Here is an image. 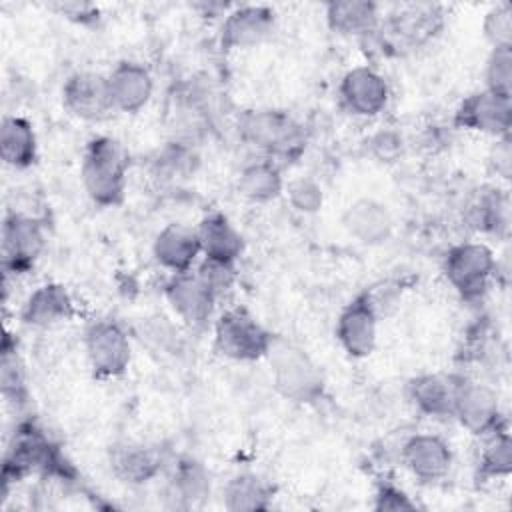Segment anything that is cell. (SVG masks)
<instances>
[{
	"label": "cell",
	"mask_w": 512,
	"mask_h": 512,
	"mask_svg": "<svg viewBox=\"0 0 512 512\" xmlns=\"http://www.w3.org/2000/svg\"><path fill=\"white\" fill-rule=\"evenodd\" d=\"M202 258L236 264L244 252L240 230L222 212H208L194 228Z\"/></svg>",
	"instance_id": "21"
},
{
	"label": "cell",
	"mask_w": 512,
	"mask_h": 512,
	"mask_svg": "<svg viewBox=\"0 0 512 512\" xmlns=\"http://www.w3.org/2000/svg\"><path fill=\"white\" fill-rule=\"evenodd\" d=\"M486 90L512 98V48H492L484 68Z\"/></svg>",
	"instance_id": "34"
},
{
	"label": "cell",
	"mask_w": 512,
	"mask_h": 512,
	"mask_svg": "<svg viewBox=\"0 0 512 512\" xmlns=\"http://www.w3.org/2000/svg\"><path fill=\"white\" fill-rule=\"evenodd\" d=\"M370 154L378 162H396L402 154V136L394 130H380L368 142Z\"/></svg>",
	"instance_id": "39"
},
{
	"label": "cell",
	"mask_w": 512,
	"mask_h": 512,
	"mask_svg": "<svg viewBox=\"0 0 512 512\" xmlns=\"http://www.w3.org/2000/svg\"><path fill=\"white\" fill-rule=\"evenodd\" d=\"M340 348L350 358H366L376 348L378 304L370 292L356 294L338 314L334 326Z\"/></svg>",
	"instance_id": "8"
},
{
	"label": "cell",
	"mask_w": 512,
	"mask_h": 512,
	"mask_svg": "<svg viewBox=\"0 0 512 512\" xmlns=\"http://www.w3.org/2000/svg\"><path fill=\"white\" fill-rule=\"evenodd\" d=\"M238 130L242 140L268 160H294L306 146L302 126L282 110H248L240 116Z\"/></svg>",
	"instance_id": "4"
},
{
	"label": "cell",
	"mask_w": 512,
	"mask_h": 512,
	"mask_svg": "<svg viewBox=\"0 0 512 512\" xmlns=\"http://www.w3.org/2000/svg\"><path fill=\"white\" fill-rule=\"evenodd\" d=\"M74 300L58 282L36 286L22 304L20 320L30 328H52L74 316Z\"/></svg>",
	"instance_id": "19"
},
{
	"label": "cell",
	"mask_w": 512,
	"mask_h": 512,
	"mask_svg": "<svg viewBox=\"0 0 512 512\" xmlns=\"http://www.w3.org/2000/svg\"><path fill=\"white\" fill-rule=\"evenodd\" d=\"M342 108L356 118H374L388 106L390 86L372 66L350 68L338 84Z\"/></svg>",
	"instance_id": "12"
},
{
	"label": "cell",
	"mask_w": 512,
	"mask_h": 512,
	"mask_svg": "<svg viewBox=\"0 0 512 512\" xmlns=\"http://www.w3.org/2000/svg\"><path fill=\"white\" fill-rule=\"evenodd\" d=\"M168 494L180 506H196L210 494V474L202 462L186 456L180 458L168 480Z\"/></svg>",
	"instance_id": "29"
},
{
	"label": "cell",
	"mask_w": 512,
	"mask_h": 512,
	"mask_svg": "<svg viewBox=\"0 0 512 512\" xmlns=\"http://www.w3.org/2000/svg\"><path fill=\"white\" fill-rule=\"evenodd\" d=\"M200 254L202 252L196 230L178 222L166 224L152 242L154 260L170 274L190 272Z\"/></svg>",
	"instance_id": "20"
},
{
	"label": "cell",
	"mask_w": 512,
	"mask_h": 512,
	"mask_svg": "<svg viewBox=\"0 0 512 512\" xmlns=\"http://www.w3.org/2000/svg\"><path fill=\"white\" fill-rule=\"evenodd\" d=\"M194 272L216 296H222L224 292H228L236 282V264H228V262L202 258Z\"/></svg>",
	"instance_id": "37"
},
{
	"label": "cell",
	"mask_w": 512,
	"mask_h": 512,
	"mask_svg": "<svg viewBox=\"0 0 512 512\" xmlns=\"http://www.w3.org/2000/svg\"><path fill=\"white\" fill-rule=\"evenodd\" d=\"M416 502L396 484L382 482L374 494V510L380 512H398V510H414Z\"/></svg>",
	"instance_id": "38"
},
{
	"label": "cell",
	"mask_w": 512,
	"mask_h": 512,
	"mask_svg": "<svg viewBox=\"0 0 512 512\" xmlns=\"http://www.w3.org/2000/svg\"><path fill=\"white\" fill-rule=\"evenodd\" d=\"M162 454L142 442H120L110 448L112 474L126 484H144L160 474Z\"/></svg>",
	"instance_id": "22"
},
{
	"label": "cell",
	"mask_w": 512,
	"mask_h": 512,
	"mask_svg": "<svg viewBox=\"0 0 512 512\" xmlns=\"http://www.w3.org/2000/svg\"><path fill=\"white\" fill-rule=\"evenodd\" d=\"M236 188L242 198L256 204H264L276 200L284 192L286 182L282 178L280 166L274 160L264 158L250 162L240 170Z\"/></svg>",
	"instance_id": "28"
},
{
	"label": "cell",
	"mask_w": 512,
	"mask_h": 512,
	"mask_svg": "<svg viewBox=\"0 0 512 512\" xmlns=\"http://www.w3.org/2000/svg\"><path fill=\"white\" fill-rule=\"evenodd\" d=\"M454 124L462 130L494 136L496 140L508 138L512 128L510 96H500L486 88L472 92L458 104Z\"/></svg>",
	"instance_id": "11"
},
{
	"label": "cell",
	"mask_w": 512,
	"mask_h": 512,
	"mask_svg": "<svg viewBox=\"0 0 512 512\" xmlns=\"http://www.w3.org/2000/svg\"><path fill=\"white\" fill-rule=\"evenodd\" d=\"M442 26V12L434 4H408L400 12L390 14L388 32L392 38L402 40L406 46L422 44L436 34Z\"/></svg>",
	"instance_id": "26"
},
{
	"label": "cell",
	"mask_w": 512,
	"mask_h": 512,
	"mask_svg": "<svg viewBox=\"0 0 512 512\" xmlns=\"http://www.w3.org/2000/svg\"><path fill=\"white\" fill-rule=\"evenodd\" d=\"M456 380L458 376L420 374L408 382V398L424 416L452 418Z\"/></svg>",
	"instance_id": "24"
},
{
	"label": "cell",
	"mask_w": 512,
	"mask_h": 512,
	"mask_svg": "<svg viewBox=\"0 0 512 512\" xmlns=\"http://www.w3.org/2000/svg\"><path fill=\"white\" fill-rule=\"evenodd\" d=\"M274 336L246 308H228L214 322L216 350L236 362H256L266 358Z\"/></svg>",
	"instance_id": "6"
},
{
	"label": "cell",
	"mask_w": 512,
	"mask_h": 512,
	"mask_svg": "<svg viewBox=\"0 0 512 512\" xmlns=\"http://www.w3.org/2000/svg\"><path fill=\"white\" fill-rule=\"evenodd\" d=\"M46 248L44 226L38 218L8 212L2 222V262L10 274L28 272Z\"/></svg>",
	"instance_id": "9"
},
{
	"label": "cell",
	"mask_w": 512,
	"mask_h": 512,
	"mask_svg": "<svg viewBox=\"0 0 512 512\" xmlns=\"http://www.w3.org/2000/svg\"><path fill=\"white\" fill-rule=\"evenodd\" d=\"M448 284L466 302L480 300L498 272V260L492 248L484 242H460L448 248L442 262Z\"/></svg>",
	"instance_id": "5"
},
{
	"label": "cell",
	"mask_w": 512,
	"mask_h": 512,
	"mask_svg": "<svg viewBox=\"0 0 512 512\" xmlns=\"http://www.w3.org/2000/svg\"><path fill=\"white\" fill-rule=\"evenodd\" d=\"M0 158L14 170H26L38 160L34 124L20 114H6L0 122Z\"/></svg>",
	"instance_id": "23"
},
{
	"label": "cell",
	"mask_w": 512,
	"mask_h": 512,
	"mask_svg": "<svg viewBox=\"0 0 512 512\" xmlns=\"http://www.w3.org/2000/svg\"><path fill=\"white\" fill-rule=\"evenodd\" d=\"M108 92L114 112L136 114L154 94V78L150 70L134 60H120L108 74Z\"/></svg>",
	"instance_id": "17"
},
{
	"label": "cell",
	"mask_w": 512,
	"mask_h": 512,
	"mask_svg": "<svg viewBox=\"0 0 512 512\" xmlns=\"http://www.w3.org/2000/svg\"><path fill=\"white\" fill-rule=\"evenodd\" d=\"M266 358L272 384L282 398L298 404H312L324 396V374L302 346L274 340Z\"/></svg>",
	"instance_id": "3"
},
{
	"label": "cell",
	"mask_w": 512,
	"mask_h": 512,
	"mask_svg": "<svg viewBox=\"0 0 512 512\" xmlns=\"http://www.w3.org/2000/svg\"><path fill=\"white\" fill-rule=\"evenodd\" d=\"M144 336L150 346H156L164 352H172V348L178 346V332L166 322V318H148L144 324Z\"/></svg>",
	"instance_id": "40"
},
{
	"label": "cell",
	"mask_w": 512,
	"mask_h": 512,
	"mask_svg": "<svg viewBox=\"0 0 512 512\" xmlns=\"http://www.w3.org/2000/svg\"><path fill=\"white\" fill-rule=\"evenodd\" d=\"M32 472L68 480L72 476V466L42 428H38L34 422H24L14 430L4 456V490L10 482H18Z\"/></svg>",
	"instance_id": "2"
},
{
	"label": "cell",
	"mask_w": 512,
	"mask_h": 512,
	"mask_svg": "<svg viewBox=\"0 0 512 512\" xmlns=\"http://www.w3.org/2000/svg\"><path fill=\"white\" fill-rule=\"evenodd\" d=\"M482 30L492 48H512V6L508 2L492 6L484 16Z\"/></svg>",
	"instance_id": "35"
},
{
	"label": "cell",
	"mask_w": 512,
	"mask_h": 512,
	"mask_svg": "<svg viewBox=\"0 0 512 512\" xmlns=\"http://www.w3.org/2000/svg\"><path fill=\"white\" fill-rule=\"evenodd\" d=\"M276 24V14L264 4L234 6L220 26L222 50H244L262 44Z\"/></svg>",
	"instance_id": "16"
},
{
	"label": "cell",
	"mask_w": 512,
	"mask_h": 512,
	"mask_svg": "<svg viewBox=\"0 0 512 512\" xmlns=\"http://www.w3.org/2000/svg\"><path fill=\"white\" fill-rule=\"evenodd\" d=\"M164 296L174 314L190 328H204L212 318L218 296L196 272L172 274L164 284Z\"/></svg>",
	"instance_id": "14"
},
{
	"label": "cell",
	"mask_w": 512,
	"mask_h": 512,
	"mask_svg": "<svg viewBox=\"0 0 512 512\" xmlns=\"http://www.w3.org/2000/svg\"><path fill=\"white\" fill-rule=\"evenodd\" d=\"M274 488L268 480L254 472L234 474L222 490V504L230 512H256L268 510Z\"/></svg>",
	"instance_id": "27"
},
{
	"label": "cell",
	"mask_w": 512,
	"mask_h": 512,
	"mask_svg": "<svg viewBox=\"0 0 512 512\" xmlns=\"http://www.w3.org/2000/svg\"><path fill=\"white\" fill-rule=\"evenodd\" d=\"M490 162L494 164L496 176L508 180L510 178V168H512V148H510V136L508 138H498L496 146L492 148Z\"/></svg>",
	"instance_id": "41"
},
{
	"label": "cell",
	"mask_w": 512,
	"mask_h": 512,
	"mask_svg": "<svg viewBox=\"0 0 512 512\" xmlns=\"http://www.w3.org/2000/svg\"><path fill=\"white\" fill-rule=\"evenodd\" d=\"M452 418H456L462 428L476 436H486L502 428V414L496 392L488 384L458 376Z\"/></svg>",
	"instance_id": "10"
},
{
	"label": "cell",
	"mask_w": 512,
	"mask_h": 512,
	"mask_svg": "<svg viewBox=\"0 0 512 512\" xmlns=\"http://www.w3.org/2000/svg\"><path fill=\"white\" fill-rule=\"evenodd\" d=\"M62 106L78 120H106L114 112L106 76L86 70L70 74L62 86Z\"/></svg>",
	"instance_id": "13"
},
{
	"label": "cell",
	"mask_w": 512,
	"mask_h": 512,
	"mask_svg": "<svg viewBox=\"0 0 512 512\" xmlns=\"http://www.w3.org/2000/svg\"><path fill=\"white\" fill-rule=\"evenodd\" d=\"M284 192H286L292 208L302 214H314L324 204L322 186L310 176H300V178L288 182Z\"/></svg>",
	"instance_id": "36"
},
{
	"label": "cell",
	"mask_w": 512,
	"mask_h": 512,
	"mask_svg": "<svg viewBox=\"0 0 512 512\" xmlns=\"http://www.w3.org/2000/svg\"><path fill=\"white\" fill-rule=\"evenodd\" d=\"M80 180L86 196L102 208L120 206L128 186V154L112 136H92L82 152Z\"/></svg>",
	"instance_id": "1"
},
{
	"label": "cell",
	"mask_w": 512,
	"mask_h": 512,
	"mask_svg": "<svg viewBox=\"0 0 512 512\" xmlns=\"http://www.w3.org/2000/svg\"><path fill=\"white\" fill-rule=\"evenodd\" d=\"M0 384L4 398L12 402H24L26 386H24V372L18 358L16 342L12 344L10 334L4 336L2 342V358H0Z\"/></svg>",
	"instance_id": "32"
},
{
	"label": "cell",
	"mask_w": 512,
	"mask_h": 512,
	"mask_svg": "<svg viewBox=\"0 0 512 512\" xmlns=\"http://www.w3.org/2000/svg\"><path fill=\"white\" fill-rule=\"evenodd\" d=\"M404 468L420 482L434 484L450 474L454 454L450 444L438 434H412L400 448Z\"/></svg>",
	"instance_id": "15"
},
{
	"label": "cell",
	"mask_w": 512,
	"mask_h": 512,
	"mask_svg": "<svg viewBox=\"0 0 512 512\" xmlns=\"http://www.w3.org/2000/svg\"><path fill=\"white\" fill-rule=\"evenodd\" d=\"M484 446L478 456V476L484 480L504 478L512 472V440L502 426L484 436Z\"/></svg>",
	"instance_id": "31"
},
{
	"label": "cell",
	"mask_w": 512,
	"mask_h": 512,
	"mask_svg": "<svg viewBox=\"0 0 512 512\" xmlns=\"http://www.w3.org/2000/svg\"><path fill=\"white\" fill-rule=\"evenodd\" d=\"M154 164L156 172L162 178H186L196 170L198 156L190 146L182 142H172L158 154Z\"/></svg>",
	"instance_id": "33"
},
{
	"label": "cell",
	"mask_w": 512,
	"mask_h": 512,
	"mask_svg": "<svg viewBox=\"0 0 512 512\" xmlns=\"http://www.w3.org/2000/svg\"><path fill=\"white\" fill-rule=\"evenodd\" d=\"M344 230L366 246H380L390 240L394 232V220L386 204L374 198L354 200L342 214Z\"/></svg>",
	"instance_id": "18"
},
{
	"label": "cell",
	"mask_w": 512,
	"mask_h": 512,
	"mask_svg": "<svg viewBox=\"0 0 512 512\" xmlns=\"http://www.w3.org/2000/svg\"><path fill=\"white\" fill-rule=\"evenodd\" d=\"M326 24L340 36H368L380 24L378 4L366 0H340L324 6Z\"/></svg>",
	"instance_id": "25"
},
{
	"label": "cell",
	"mask_w": 512,
	"mask_h": 512,
	"mask_svg": "<svg viewBox=\"0 0 512 512\" xmlns=\"http://www.w3.org/2000/svg\"><path fill=\"white\" fill-rule=\"evenodd\" d=\"M84 352L96 378H118L132 360L130 336L116 320H94L84 330Z\"/></svg>",
	"instance_id": "7"
},
{
	"label": "cell",
	"mask_w": 512,
	"mask_h": 512,
	"mask_svg": "<svg viewBox=\"0 0 512 512\" xmlns=\"http://www.w3.org/2000/svg\"><path fill=\"white\" fill-rule=\"evenodd\" d=\"M472 224L486 234L506 236L510 230V196L506 190L488 188L472 206Z\"/></svg>",
	"instance_id": "30"
}]
</instances>
